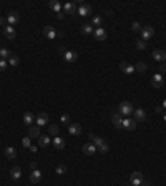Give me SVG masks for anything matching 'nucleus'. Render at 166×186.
I'll use <instances>...</instances> for the list:
<instances>
[{
	"mask_svg": "<svg viewBox=\"0 0 166 186\" xmlns=\"http://www.w3.org/2000/svg\"><path fill=\"white\" fill-rule=\"evenodd\" d=\"M153 35H155V28L153 27H150V25H146V27H143L141 28V38L145 40V42H148Z\"/></svg>",
	"mask_w": 166,
	"mask_h": 186,
	"instance_id": "obj_4",
	"label": "nucleus"
},
{
	"mask_svg": "<svg viewBox=\"0 0 166 186\" xmlns=\"http://www.w3.org/2000/svg\"><path fill=\"white\" fill-rule=\"evenodd\" d=\"M163 108H166V100L163 101Z\"/></svg>",
	"mask_w": 166,
	"mask_h": 186,
	"instance_id": "obj_46",
	"label": "nucleus"
},
{
	"mask_svg": "<svg viewBox=\"0 0 166 186\" xmlns=\"http://www.w3.org/2000/svg\"><path fill=\"white\" fill-rule=\"evenodd\" d=\"M60 121H62L63 125H67V126H68L70 123H72V121H70V116H68V115H62V116H60Z\"/></svg>",
	"mask_w": 166,
	"mask_h": 186,
	"instance_id": "obj_38",
	"label": "nucleus"
},
{
	"mask_svg": "<svg viewBox=\"0 0 166 186\" xmlns=\"http://www.w3.org/2000/svg\"><path fill=\"white\" fill-rule=\"evenodd\" d=\"M136 48H138V50H145L146 48V42H145L143 38L136 40Z\"/></svg>",
	"mask_w": 166,
	"mask_h": 186,
	"instance_id": "obj_36",
	"label": "nucleus"
},
{
	"mask_svg": "<svg viewBox=\"0 0 166 186\" xmlns=\"http://www.w3.org/2000/svg\"><path fill=\"white\" fill-rule=\"evenodd\" d=\"M63 58L67 62H76L78 60V53H76V52H72V50H67L63 53Z\"/></svg>",
	"mask_w": 166,
	"mask_h": 186,
	"instance_id": "obj_18",
	"label": "nucleus"
},
{
	"mask_svg": "<svg viewBox=\"0 0 166 186\" xmlns=\"http://www.w3.org/2000/svg\"><path fill=\"white\" fill-rule=\"evenodd\" d=\"M30 170H32V171H33V170H37V163H35V161L30 163Z\"/></svg>",
	"mask_w": 166,
	"mask_h": 186,
	"instance_id": "obj_43",
	"label": "nucleus"
},
{
	"mask_svg": "<svg viewBox=\"0 0 166 186\" xmlns=\"http://www.w3.org/2000/svg\"><path fill=\"white\" fill-rule=\"evenodd\" d=\"M159 72H161V73H164V72H166V62H164V63H161V67H159Z\"/></svg>",
	"mask_w": 166,
	"mask_h": 186,
	"instance_id": "obj_42",
	"label": "nucleus"
},
{
	"mask_svg": "<svg viewBox=\"0 0 166 186\" xmlns=\"http://www.w3.org/2000/svg\"><path fill=\"white\" fill-rule=\"evenodd\" d=\"M133 112H135V108H133V105L130 101H123V103H120V107H118V113H120L121 116H128Z\"/></svg>",
	"mask_w": 166,
	"mask_h": 186,
	"instance_id": "obj_1",
	"label": "nucleus"
},
{
	"mask_svg": "<svg viewBox=\"0 0 166 186\" xmlns=\"http://www.w3.org/2000/svg\"><path fill=\"white\" fill-rule=\"evenodd\" d=\"M47 123H48V115H47V113H40L37 116V126H43Z\"/></svg>",
	"mask_w": 166,
	"mask_h": 186,
	"instance_id": "obj_21",
	"label": "nucleus"
},
{
	"mask_svg": "<svg viewBox=\"0 0 166 186\" xmlns=\"http://www.w3.org/2000/svg\"><path fill=\"white\" fill-rule=\"evenodd\" d=\"M97 150H100L102 153H108V151H110V146H108L106 143H103V145H100V146H98Z\"/></svg>",
	"mask_w": 166,
	"mask_h": 186,
	"instance_id": "obj_40",
	"label": "nucleus"
},
{
	"mask_svg": "<svg viewBox=\"0 0 166 186\" xmlns=\"http://www.w3.org/2000/svg\"><path fill=\"white\" fill-rule=\"evenodd\" d=\"M20 176H22V170L19 166H15V168H12V170H10V178L12 179H15V181H17V179H20Z\"/></svg>",
	"mask_w": 166,
	"mask_h": 186,
	"instance_id": "obj_22",
	"label": "nucleus"
},
{
	"mask_svg": "<svg viewBox=\"0 0 166 186\" xmlns=\"http://www.w3.org/2000/svg\"><path fill=\"white\" fill-rule=\"evenodd\" d=\"M90 140H91V143H93L97 148L100 146V145H103V143H105L102 136H98V135H93V133H90Z\"/></svg>",
	"mask_w": 166,
	"mask_h": 186,
	"instance_id": "obj_25",
	"label": "nucleus"
},
{
	"mask_svg": "<svg viewBox=\"0 0 166 186\" xmlns=\"http://www.w3.org/2000/svg\"><path fill=\"white\" fill-rule=\"evenodd\" d=\"M22 145H23L25 148H30V146H32V138H30V136H25V138L22 140Z\"/></svg>",
	"mask_w": 166,
	"mask_h": 186,
	"instance_id": "obj_37",
	"label": "nucleus"
},
{
	"mask_svg": "<svg viewBox=\"0 0 166 186\" xmlns=\"http://www.w3.org/2000/svg\"><path fill=\"white\" fill-rule=\"evenodd\" d=\"M102 23H103V19L100 15H93V19H91V25H95L97 28L102 27Z\"/></svg>",
	"mask_w": 166,
	"mask_h": 186,
	"instance_id": "obj_29",
	"label": "nucleus"
},
{
	"mask_svg": "<svg viewBox=\"0 0 166 186\" xmlns=\"http://www.w3.org/2000/svg\"><path fill=\"white\" fill-rule=\"evenodd\" d=\"M164 53H166V48H164Z\"/></svg>",
	"mask_w": 166,
	"mask_h": 186,
	"instance_id": "obj_48",
	"label": "nucleus"
},
{
	"mask_svg": "<svg viewBox=\"0 0 166 186\" xmlns=\"http://www.w3.org/2000/svg\"><path fill=\"white\" fill-rule=\"evenodd\" d=\"M8 63H10V65H19V63H20V58L12 53V57L8 58Z\"/></svg>",
	"mask_w": 166,
	"mask_h": 186,
	"instance_id": "obj_35",
	"label": "nucleus"
},
{
	"mask_svg": "<svg viewBox=\"0 0 166 186\" xmlns=\"http://www.w3.org/2000/svg\"><path fill=\"white\" fill-rule=\"evenodd\" d=\"M81 33H85V35L93 33V25H91V23H85V25H81Z\"/></svg>",
	"mask_w": 166,
	"mask_h": 186,
	"instance_id": "obj_30",
	"label": "nucleus"
},
{
	"mask_svg": "<svg viewBox=\"0 0 166 186\" xmlns=\"http://www.w3.org/2000/svg\"><path fill=\"white\" fill-rule=\"evenodd\" d=\"M76 14L81 15V17H88V15L91 14V7H90V5H86V3H80V7H78V10H76Z\"/></svg>",
	"mask_w": 166,
	"mask_h": 186,
	"instance_id": "obj_9",
	"label": "nucleus"
},
{
	"mask_svg": "<svg viewBox=\"0 0 166 186\" xmlns=\"http://www.w3.org/2000/svg\"><path fill=\"white\" fill-rule=\"evenodd\" d=\"M50 8L53 12H57V14H60V12H62V5H60V2H57V0H52V2H50Z\"/></svg>",
	"mask_w": 166,
	"mask_h": 186,
	"instance_id": "obj_28",
	"label": "nucleus"
},
{
	"mask_svg": "<svg viewBox=\"0 0 166 186\" xmlns=\"http://www.w3.org/2000/svg\"><path fill=\"white\" fill-rule=\"evenodd\" d=\"M121 128H123V130H126V131H133L136 128V120L135 118H123Z\"/></svg>",
	"mask_w": 166,
	"mask_h": 186,
	"instance_id": "obj_2",
	"label": "nucleus"
},
{
	"mask_svg": "<svg viewBox=\"0 0 166 186\" xmlns=\"http://www.w3.org/2000/svg\"><path fill=\"white\" fill-rule=\"evenodd\" d=\"M43 35H45V38L53 40V38L58 37V32H55V28L52 25H47V27H43Z\"/></svg>",
	"mask_w": 166,
	"mask_h": 186,
	"instance_id": "obj_5",
	"label": "nucleus"
},
{
	"mask_svg": "<svg viewBox=\"0 0 166 186\" xmlns=\"http://www.w3.org/2000/svg\"><path fill=\"white\" fill-rule=\"evenodd\" d=\"M28 136L30 138H40V126H37V125H32L30 128H28Z\"/></svg>",
	"mask_w": 166,
	"mask_h": 186,
	"instance_id": "obj_20",
	"label": "nucleus"
},
{
	"mask_svg": "<svg viewBox=\"0 0 166 186\" xmlns=\"http://www.w3.org/2000/svg\"><path fill=\"white\" fill-rule=\"evenodd\" d=\"M38 145H40V146H48V145H50V136H48V135H43V136L40 135Z\"/></svg>",
	"mask_w": 166,
	"mask_h": 186,
	"instance_id": "obj_27",
	"label": "nucleus"
},
{
	"mask_svg": "<svg viewBox=\"0 0 166 186\" xmlns=\"http://www.w3.org/2000/svg\"><path fill=\"white\" fill-rule=\"evenodd\" d=\"M110 120H111V123H113L116 128H121V123H123V116H121L120 113H118V112L111 115V118H110Z\"/></svg>",
	"mask_w": 166,
	"mask_h": 186,
	"instance_id": "obj_16",
	"label": "nucleus"
},
{
	"mask_svg": "<svg viewBox=\"0 0 166 186\" xmlns=\"http://www.w3.org/2000/svg\"><path fill=\"white\" fill-rule=\"evenodd\" d=\"M141 28H143V27L140 25V22H133L131 23V30L133 32H141Z\"/></svg>",
	"mask_w": 166,
	"mask_h": 186,
	"instance_id": "obj_39",
	"label": "nucleus"
},
{
	"mask_svg": "<svg viewBox=\"0 0 166 186\" xmlns=\"http://www.w3.org/2000/svg\"><path fill=\"white\" fill-rule=\"evenodd\" d=\"M12 57V52L7 48H0V60H5V58H10Z\"/></svg>",
	"mask_w": 166,
	"mask_h": 186,
	"instance_id": "obj_32",
	"label": "nucleus"
},
{
	"mask_svg": "<svg viewBox=\"0 0 166 186\" xmlns=\"http://www.w3.org/2000/svg\"><path fill=\"white\" fill-rule=\"evenodd\" d=\"M135 70H136V72H140V73H143V72L148 70V65L145 62H140V63H136V65H135Z\"/></svg>",
	"mask_w": 166,
	"mask_h": 186,
	"instance_id": "obj_31",
	"label": "nucleus"
},
{
	"mask_svg": "<svg viewBox=\"0 0 166 186\" xmlns=\"http://www.w3.org/2000/svg\"><path fill=\"white\" fill-rule=\"evenodd\" d=\"M163 120H164V121H166V115H164V116H163Z\"/></svg>",
	"mask_w": 166,
	"mask_h": 186,
	"instance_id": "obj_47",
	"label": "nucleus"
},
{
	"mask_svg": "<svg viewBox=\"0 0 166 186\" xmlns=\"http://www.w3.org/2000/svg\"><path fill=\"white\" fill-rule=\"evenodd\" d=\"M120 70L123 73H126V75H133L136 70H135V65H131V63H128V62H121L120 63Z\"/></svg>",
	"mask_w": 166,
	"mask_h": 186,
	"instance_id": "obj_6",
	"label": "nucleus"
},
{
	"mask_svg": "<svg viewBox=\"0 0 166 186\" xmlns=\"http://www.w3.org/2000/svg\"><path fill=\"white\" fill-rule=\"evenodd\" d=\"M163 83H164V80H163V75H161V73L153 75V78H151V85L155 86V88H161Z\"/></svg>",
	"mask_w": 166,
	"mask_h": 186,
	"instance_id": "obj_8",
	"label": "nucleus"
},
{
	"mask_svg": "<svg viewBox=\"0 0 166 186\" xmlns=\"http://www.w3.org/2000/svg\"><path fill=\"white\" fill-rule=\"evenodd\" d=\"M133 115H135V120L136 121H145L146 120V112L143 108H136L135 112H133Z\"/></svg>",
	"mask_w": 166,
	"mask_h": 186,
	"instance_id": "obj_15",
	"label": "nucleus"
},
{
	"mask_svg": "<svg viewBox=\"0 0 166 186\" xmlns=\"http://www.w3.org/2000/svg\"><path fill=\"white\" fill-rule=\"evenodd\" d=\"M143 179H145L143 178V173L135 171V173H131V176H130V183H131V186H140Z\"/></svg>",
	"mask_w": 166,
	"mask_h": 186,
	"instance_id": "obj_3",
	"label": "nucleus"
},
{
	"mask_svg": "<svg viewBox=\"0 0 166 186\" xmlns=\"http://www.w3.org/2000/svg\"><path fill=\"white\" fill-rule=\"evenodd\" d=\"M42 181V171H38V170H33L32 173H30V183H33V184H38Z\"/></svg>",
	"mask_w": 166,
	"mask_h": 186,
	"instance_id": "obj_17",
	"label": "nucleus"
},
{
	"mask_svg": "<svg viewBox=\"0 0 166 186\" xmlns=\"http://www.w3.org/2000/svg\"><path fill=\"white\" fill-rule=\"evenodd\" d=\"M5 22H7V19H3V17H0V25H3Z\"/></svg>",
	"mask_w": 166,
	"mask_h": 186,
	"instance_id": "obj_45",
	"label": "nucleus"
},
{
	"mask_svg": "<svg viewBox=\"0 0 166 186\" xmlns=\"http://www.w3.org/2000/svg\"><path fill=\"white\" fill-rule=\"evenodd\" d=\"M3 35H5L8 40H14V38L17 37V32H15V28L12 27V25H5V27H3Z\"/></svg>",
	"mask_w": 166,
	"mask_h": 186,
	"instance_id": "obj_10",
	"label": "nucleus"
},
{
	"mask_svg": "<svg viewBox=\"0 0 166 186\" xmlns=\"http://www.w3.org/2000/svg\"><path fill=\"white\" fill-rule=\"evenodd\" d=\"M53 145H55L57 150H63L65 148V140L62 136H55L53 138Z\"/></svg>",
	"mask_w": 166,
	"mask_h": 186,
	"instance_id": "obj_23",
	"label": "nucleus"
},
{
	"mask_svg": "<svg viewBox=\"0 0 166 186\" xmlns=\"http://www.w3.org/2000/svg\"><path fill=\"white\" fill-rule=\"evenodd\" d=\"M19 20H20V15L17 14V12H10V14H8V17H7V22H8V25H12V27H14V25H15V23L19 22Z\"/></svg>",
	"mask_w": 166,
	"mask_h": 186,
	"instance_id": "obj_19",
	"label": "nucleus"
},
{
	"mask_svg": "<svg viewBox=\"0 0 166 186\" xmlns=\"http://www.w3.org/2000/svg\"><path fill=\"white\" fill-rule=\"evenodd\" d=\"M48 133L52 136H58V126L57 125H50L48 126Z\"/></svg>",
	"mask_w": 166,
	"mask_h": 186,
	"instance_id": "obj_34",
	"label": "nucleus"
},
{
	"mask_svg": "<svg viewBox=\"0 0 166 186\" xmlns=\"http://www.w3.org/2000/svg\"><path fill=\"white\" fill-rule=\"evenodd\" d=\"M5 156H7L8 160H15L17 158V150L12 148V146H7L5 148Z\"/></svg>",
	"mask_w": 166,
	"mask_h": 186,
	"instance_id": "obj_24",
	"label": "nucleus"
},
{
	"mask_svg": "<svg viewBox=\"0 0 166 186\" xmlns=\"http://www.w3.org/2000/svg\"><path fill=\"white\" fill-rule=\"evenodd\" d=\"M63 14H70V15H75L76 14V5L72 2H67L63 5Z\"/></svg>",
	"mask_w": 166,
	"mask_h": 186,
	"instance_id": "obj_14",
	"label": "nucleus"
},
{
	"mask_svg": "<svg viewBox=\"0 0 166 186\" xmlns=\"http://www.w3.org/2000/svg\"><path fill=\"white\" fill-rule=\"evenodd\" d=\"M67 171H68V168L65 166V165H58V166L55 168V173H57V174H65Z\"/></svg>",
	"mask_w": 166,
	"mask_h": 186,
	"instance_id": "obj_33",
	"label": "nucleus"
},
{
	"mask_svg": "<svg viewBox=\"0 0 166 186\" xmlns=\"http://www.w3.org/2000/svg\"><path fill=\"white\" fill-rule=\"evenodd\" d=\"M7 65H8L7 60H0V72H3V70L7 68Z\"/></svg>",
	"mask_w": 166,
	"mask_h": 186,
	"instance_id": "obj_41",
	"label": "nucleus"
},
{
	"mask_svg": "<svg viewBox=\"0 0 166 186\" xmlns=\"http://www.w3.org/2000/svg\"><path fill=\"white\" fill-rule=\"evenodd\" d=\"M33 115L30 113V112H27L25 115H23V123H25L27 126H32V123H33Z\"/></svg>",
	"mask_w": 166,
	"mask_h": 186,
	"instance_id": "obj_26",
	"label": "nucleus"
},
{
	"mask_svg": "<svg viewBox=\"0 0 166 186\" xmlns=\"http://www.w3.org/2000/svg\"><path fill=\"white\" fill-rule=\"evenodd\" d=\"M68 133H70V135H75V136L81 135V125H78V123H70L68 125Z\"/></svg>",
	"mask_w": 166,
	"mask_h": 186,
	"instance_id": "obj_12",
	"label": "nucleus"
},
{
	"mask_svg": "<svg viewBox=\"0 0 166 186\" xmlns=\"http://www.w3.org/2000/svg\"><path fill=\"white\" fill-rule=\"evenodd\" d=\"M81 151L85 155H88V156H91V155H95V151H97V146H95L93 143H85L81 146Z\"/></svg>",
	"mask_w": 166,
	"mask_h": 186,
	"instance_id": "obj_13",
	"label": "nucleus"
},
{
	"mask_svg": "<svg viewBox=\"0 0 166 186\" xmlns=\"http://www.w3.org/2000/svg\"><path fill=\"white\" fill-rule=\"evenodd\" d=\"M58 52H60V53H65V52H67V48H65V46H58Z\"/></svg>",
	"mask_w": 166,
	"mask_h": 186,
	"instance_id": "obj_44",
	"label": "nucleus"
},
{
	"mask_svg": "<svg viewBox=\"0 0 166 186\" xmlns=\"http://www.w3.org/2000/svg\"><path fill=\"white\" fill-rule=\"evenodd\" d=\"M106 35H108V33H106V30H105V28H102V27L95 28V30H93V37H95V40H98V42L106 40Z\"/></svg>",
	"mask_w": 166,
	"mask_h": 186,
	"instance_id": "obj_7",
	"label": "nucleus"
},
{
	"mask_svg": "<svg viewBox=\"0 0 166 186\" xmlns=\"http://www.w3.org/2000/svg\"><path fill=\"white\" fill-rule=\"evenodd\" d=\"M153 58H155L156 62L159 63H164L166 62V53H164V50H153Z\"/></svg>",
	"mask_w": 166,
	"mask_h": 186,
	"instance_id": "obj_11",
	"label": "nucleus"
}]
</instances>
